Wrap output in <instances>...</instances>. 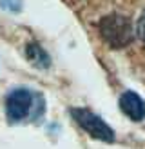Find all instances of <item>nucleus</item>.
Wrapping results in <instances>:
<instances>
[{
    "label": "nucleus",
    "instance_id": "f257e3e1",
    "mask_svg": "<svg viewBox=\"0 0 145 149\" xmlns=\"http://www.w3.org/2000/svg\"><path fill=\"white\" fill-rule=\"evenodd\" d=\"M44 113V100L40 95L24 87H17L6 98V116L11 124L35 120Z\"/></svg>",
    "mask_w": 145,
    "mask_h": 149
},
{
    "label": "nucleus",
    "instance_id": "f03ea898",
    "mask_svg": "<svg viewBox=\"0 0 145 149\" xmlns=\"http://www.w3.org/2000/svg\"><path fill=\"white\" fill-rule=\"evenodd\" d=\"M98 33L102 36V40L113 49H122V47L129 46L134 36L130 20L120 13L105 15L98 22Z\"/></svg>",
    "mask_w": 145,
    "mask_h": 149
},
{
    "label": "nucleus",
    "instance_id": "7ed1b4c3",
    "mask_svg": "<svg viewBox=\"0 0 145 149\" xmlns=\"http://www.w3.org/2000/svg\"><path fill=\"white\" fill-rule=\"evenodd\" d=\"M71 116L75 118L76 124L82 129H85L93 138L102 140V142H114V131L109 127L100 116L91 113L89 109L71 107Z\"/></svg>",
    "mask_w": 145,
    "mask_h": 149
},
{
    "label": "nucleus",
    "instance_id": "20e7f679",
    "mask_svg": "<svg viewBox=\"0 0 145 149\" xmlns=\"http://www.w3.org/2000/svg\"><path fill=\"white\" fill-rule=\"evenodd\" d=\"M120 107L134 122H142L145 118V100L134 91H125L120 96Z\"/></svg>",
    "mask_w": 145,
    "mask_h": 149
},
{
    "label": "nucleus",
    "instance_id": "39448f33",
    "mask_svg": "<svg viewBox=\"0 0 145 149\" xmlns=\"http://www.w3.org/2000/svg\"><path fill=\"white\" fill-rule=\"evenodd\" d=\"M26 53H27L29 60H31L35 65H38V68H47V65H49V56H47V53L38 46V44L31 42L26 47Z\"/></svg>",
    "mask_w": 145,
    "mask_h": 149
},
{
    "label": "nucleus",
    "instance_id": "423d86ee",
    "mask_svg": "<svg viewBox=\"0 0 145 149\" xmlns=\"http://www.w3.org/2000/svg\"><path fill=\"white\" fill-rule=\"evenodd\" d=\"M136 35H138V38L145 44V9H143V13L140 15V18L136 22Z\"/></svg>",
    "mask_w": 145,
    "mask_h": 149
},
{
    "label": "nucleus",
    "instance_id": "0eeeda50",
    "mask_svg": "<svg viewBox=\"0 0 145 149\" xmlns=\"http://www.w3.org/2000/svg\"><path fill=\"white\" fill-rule=\"evenodd\" d=\"M0 6L7 11H14L18 13L20 7H22V0H0Z\"/></svg>",
    "mask_w": 145,
    "mask_h": 149
}]
</instances>
